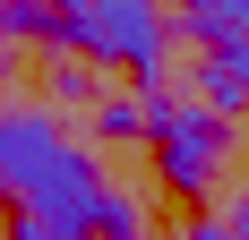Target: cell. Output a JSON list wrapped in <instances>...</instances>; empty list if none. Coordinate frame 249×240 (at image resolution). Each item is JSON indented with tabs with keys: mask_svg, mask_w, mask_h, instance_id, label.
Returning a JSON list of instances; mask_svg holds the SVG:
<instances>
[{
	"mask_svg": "<svg viewBox=\"0 0 249 240\" xmlns=\"http://www.w3.org/2000/svg\"><path fill=\"white\" fill-rule=\"evenodd\" d=\"M0 197H18L26 215H52V223H69V232L95 240L103 206H112V180H103L95 154L69 137L60 112L0 95Z\"/></svg>",
	"mask_w": 249,
	"mask_h": 240,
	"instance_id": "obj_1",
	"label": "cell"
},
{
	"mask_svg": "<svg viewBox=\"0 0 249 240\" xmlns=\"http://www.w3.org/2000/svg\"><path fill=\"white\" fill-rule=\"evenodd\" d=\"M43 43L129 69L138 95H155V86L172 77V26H163V9H146V0H86L69 17H43Z\"/></svg>",
	"mask_w": 249,
	"mask_h": 240,
	"instance_id": "obj_2",
	"label": "cell"
},
{
	"mask_svg": "<svg viewBox=\"0 0 249 240\" xmlns=\"http://www.w3.org/2000/svg\"><path fill=\"white\" fill-rule=\"evenodd\" d=\"M146 137H155V171H163V189L172 197H206L215 189V171L232 154V120L198 112L189 95H146Z\"/></svg>",
	"mask_w": 249,
	"mask_h": 240,
	"instance_id": "obj_3",
	"label": "cell"
},
{
	"mask_svg": "<svg viewBox=\"0 0 249 240\" xmlns=\"http://www.w3.org/2000/svg\"><path fill=\"white\" fill-rule=\"evenodd\" d=\"M189 103H198V112H215V120H232V112H249V95L232 86L224 69H215V60H198V69H189Z\"/></svg>",
	"mask_w": 249,
	"mask_h": 240,
	"instance_id": "obj_4",
	"label": "cell"
},
{
	"mask_svg": "<svg viewBox=\"0 0 249 240\" xmlns=\"http://www.w3.org/2000/svg\"><path fill=\"white\" fill-rule=\"evenodd\" d=\"M95 129H103L112 146H129V137H146V95H112V103L95 112Z\"/></svg>",
	"mask_w": 249,
	"mask_h": 240,
	"instance_id": "obj_5",
	"label": "cell"
},
{
	"mask_svg": "<svg viewBox=\"0 0 249 240\" xmlns=\"http://www.w3.org/2000/svg\"><path fill=\"white\" fill-rule=\"evenodd\" d=\"M95 240H146V206L129 189H112V206H103V223H95Z\"/></svg>",
	"mask_w": 249,
	"mask_h": 240,
	"instance_id": "obj_6",
	"label": "cell"
},
{
	"mask_svg": "<svg viewBox=\"0 0 249 240\" xmlns=\"http://www.w3.org/2000/svg\"><path fill=\"white\" fill-rule=\"evenodd\" d=\"M0 240H86V232H69V223H52V215H26V206H18V215L0 223Z\"/></svg>",
	"mask_w": 249,
	"mask_h": 240,
	"instance_id": "obj_7",
	"label": "cell"
},
{
	"mask_svg": "<svg viewBox=\"0 0 249 240\" xmlns=\"http://www.w3.org/2000/svg\"><path fill=\"white\" fill-rule=\"evenodd\" d=\"M206 60H215V69H224L232 86H241V95H249V26H241V34H224V43L206 51Z\"/></svg>",
	"mask_w": 249,
	"mask_h": 240,
	"instance_id": "obj_8",
	"label": "cell"
},
{
	"mask_svg": "<svg viewBox=\"0 0 249 240\" xmlns=\"http://www.w3.org/2000/svg\"><path fill=\"white\" fill-rule=\"evenodd\" d=\"M232 240H249V189H232V223H224Z\"/></svg>",
	"mask_w": 249,
	"mask_h": 240,
	"instance_id": "obj_9",
	"label": "cell"
},
{
	"mask_svg": "<svg viewBox=\"0 0 249 240\" xmlns=\"http://www.w3.org/2000/svg\"><path fill=\"white\" fill-rule=\"evenodd\" d=\"M180 240H232V232H224V223H189Z\"/></svg>",
	"mask_w": 249,
	"mask_h": 240,
	"instance_id": "obj_10",
	"label": "cell"
},
{
	"mask_svg": "<svg viewBox=\"0 0 249 240\" xmlns=\"http://www.w3.org/2000/svg\"><path fill=\"white\" fill-rule=\"evenodd\" d=\"M35 9H52V17H69V9H86V0H35Z\"/></svg>",
	"mask_w": 249,
	"mask_h": 240,
	"instance_id": "obj_11",
	"label": "cell"
},
{
	"mask_svg": "<svg viewBox=\"0 0 249 240\" xmlns=\"http://www.w3.org/2000/svg\"><path fill=\"white\" fill-rule=\"evenodd\" d=\"M9 69H18V60H9V43H0V86H9Z\"/></svg>",
	"mask_w": 249,
	"mask_h": 240,
	"instance_id": "obj_12",
	"label": "cell"
},
{
	"mask_svg": "<svg viewBox=\"0 0 249 240\" xmlns=\"http://www.w3.org/2000/svg\"><path fill=\"white\" fill-rule=\"evenodd\" d=\"M0 43H9V0H0Z\"/></svg>",
	"mask_w": 249,
	"mask_h": 240,
	"instance_id": "obj_13",
	"label": "cell"
},
{
	"mask_svg": "<svg viewBox=\"0 0 249 240\" xmlns=\"http://www.w3.org/2000/svg\"><path fill=\"white\" fill-rule=\"evenodd\" d=\"M146 9H163V0H146Z\"/></svg>",
	"mask_w": 249,
	"mask_h": 240,
	"instance_id": "obj_14",
	"label": "cell"
}]
</instances>
